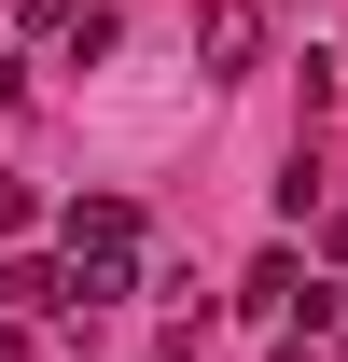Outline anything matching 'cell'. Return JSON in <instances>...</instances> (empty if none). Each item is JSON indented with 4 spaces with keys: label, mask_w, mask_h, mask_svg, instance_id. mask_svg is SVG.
<instances>
[{
    "label": "cell",
    "mask_w": 348,
    "mask_h": 362,
    "mask_svg": "<svg viewBox=\"0 0 348 362\" xmlns=\"http://www.w3.org/2000/svg\"><path fill=\"white\" fill-rule=\"evenodd\" d=\"M70 265H139V209L126 195H84L70 209Z\"/></svg>",
    "instance_id": "1"
},
{
    "label": "cell",
    "mask_w": 348,
    "mask_h": 362,
    "mask_svg": "<svg viewBox=\"0 0 348 362\" xmlns=\"http://www.w3.org/2000/svg\"><path fill=\"white\" fill-rule=\"evenodd\" d=\"M195 56H209V70H251V56H265V14H251V0H209V14H195Z\"/></svg>",
    "instance_id": "2"
},
{
    "label": "cell",
    "mask_w": 348,
    "mask_h": 362,
    "mask_svg": "<svg viewBox=\"0 0 348 362\" xmlns=\"http://www.w3.org/2000/svg\"><path fill=\"white\" fill-rule=\"evenodd\" d=\"M14 14H28V28H84V0H14Z\"/></svg>",
    "instance_id": "3"
},
{
    "label": "cell",
    "mask_w": 348,
    "mask_h": 362,
    "mask_svg": "<svg viewBox=\"0 0 348 362\" xmlns=\"http://www.w3.org/2000/svg\"><path fill=\"white\" fill-rule=\"evenodd\" d=\"M14 223H28V181H0V237H14Z\"/></svg>",
    "instance_id": "4"
},
{
    "label": "cell",
    "mask_w": 348,
    "mask_h": 362,
    "mask_svg": "<svg viewBox=\"0 0 348 362\" xmlns=\"http://www.w3.org/2000/svg\"><path fill=\"white\" fill-rule=\"evenodd\" d=\"M0 362H28V320H14V307H0Z\"/></svg>",
    "instance_id": "5"
}]
</instances>
